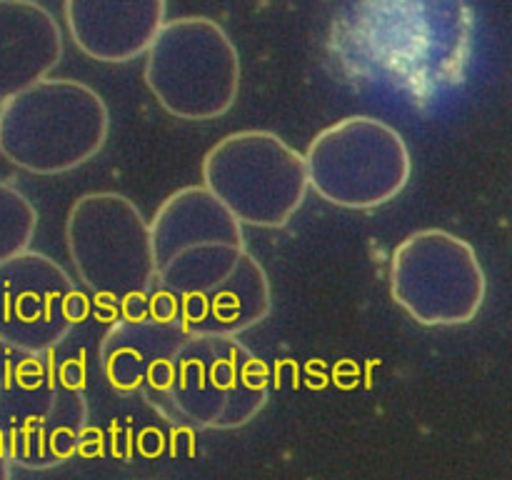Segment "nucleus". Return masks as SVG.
<instances>
[{"label": "nucleus", "instance_id": "obj_1", "mask_svg": "<svg viewBox=\"0 0 512 480\" xmlns=\"http://www.w3.org/2000/svg\"><path fill=\"white\" fill-rule=\"evenodd\" d=\"M88 398L53 353L35 355L0 340V443L13 465L48 470L80 450Z\"/></svg>", "mask_w": 512, "mask_h": 480}, {"label": "nucleus", "instance_id": "obj_2", "mask_svg": "<svg viewBox=\"0 0 512 480\" xmlns=\"http://www.w3.org/2000/svg\"><path fill=\"white\" fill-rule=\"evenodd\" d=\"M103 95L70 78H48L0 105V155L30 175H65L105 148Z\"/></svg>", "mask_w": 512, "mask_h": 480}, {"label": "nucleus", "instance_id": "obj_3", "mask_svg": "<svg viewBox=\"0 0 512 480\" xmlns=\"http://www.w3.org/2000/svg\"><path fill=\"white\" fill-rule=\"evenodd\" d=\"M270 398V373L238 338L190 335L168 368L153 408L175 425L238 430L253 423Z\"/></svg>", "mask_w": 512, "mask_h": 480}, {"label": "nucleus", "instance_id": "obj_4", "mask_svg": "<svg viewBox=\"0 0 512 480\" xmlns=\"http://www.w3.org/2000/svg\"><path fill=\"white\" fill-rule=\"evenodd\" d=\"M143 78L165 113L188 123H208L238 103L243 65L218 20L183 15L163 25L145 55Z\"/></svg>", "mask_w": 512, "mask_h": 480}, {"label": "nucleus", "instance_id": "obj_5", "mask_svg": "<svg viewBox=\"0 0 512 480\" xmlns=\"http://www.w3.org/2000/svg\"><path fill=\"white\" fill-rule=\"evenodd\" d=\"M65 245L78 280L95 298L130 303L158 283L150 220L128 195H80L65 218Z\"/></svg>", "mask_w": 512, "mask_h": 480}, {"label": "nucleus", "instance_id": "obj_6", "mask_svg": "<svg viewBox=\"0 0 512 480\" xmlns=\"http://www.w3.org/2000/svg\"><path fill=\"white\" fill-rule=\"evenodd\" d=\"M303 155L310 190L335 208H383L413 178V155L405 138L373 115L340 118L320 130Z\"/></svg>", "mask_w": 512, "mask_h": 480}, {"label": "nucleus", "instance_id": "obj_7", "mask_svg": "<svg viewBox=\"0 0 512 480\" xmlns=\"http://www.w3.org/2000/svg\"><path fill=\"white\" fill-rule=\"evenodd\" d=\"M203 185L253 228H283L308 198L305 155L270 130H238L220 138L200 165Z\"/></svg>", "mask_w": 512, "mask_h": 480}, {"label": "nucleus", "instance_id": "obj_8", "mask_svg": "<svg viewBox=\"0 0 512 480\" xmlns=\"http://www.w3.org/2000/svg\"><path fill=\"white\" fill-rule=\"evenodd\" d=\"M155 275L170 300L205 293L245 258L243 225L205 185L175 190L150 220Z\"/></svg>", "mask_w": 512, "mask_h": 480}, {"label": "nucleus", "instance_id": "obj_9", "mask_svg": "<svg viewBox=\"0 0 512 480\" xmlns=\"http://www.w3.org/2000/svg\"><path fill=\"white\" fill-rule=\"evenodd\" d=\"M390 295L423 328H458L478 318L488 278L473 245L443 228L415 230L390 258Z\"/></svg>", "mask_w": 512, "mask_h": 480}, {"label": "nucleus", "instance_id": "obj_10", "mask_svg": "<svg viewBox=\"0 0 512 480\" xmlns=\"http://www.w3.org/2000/svg\"><path fill=\"white\" fill-rule=\"evenodd\" d=\"M88 315V300L50 255L28 250L0 265V340L50 355Z\"/></svg>", "mask_w": 512, "mask_h": 480}, {"label": "nucleus", "instance_id": "obj_11", "mask_svg": "<svg viewBox=\"0 0 512 480\" xmlns=\"http://www.w3.org/2000/svg\"><path fill=\"white\" fill-rule=\"evenodd\" d=\"M190 338L170 305L163 310L125 315L115 320L100 340V368L110 388L118 393H138L153 408L163 393L168 368L180 345Z\"/></svg>", "mask_w": 512, "mask_h": 480}, {"label": "nucleus", "instance_id": "obj_12", "mask_svg": "<svg viewBox=\"0 0 512 480\" xmlns=\"http://www.w3.org/2000/svg\"><path fill=\"white\" fill-rule=\"evenodd\" d=\"M65 25L75 48L98 63H130L148 55L163 25L168 5L163 0L143 3H95L68 0Z\"/></svg>", "mask_w": 512, "mask_h": 480}, {"label": "nucleus", "instance_id": "obj_13", "mask_svg": "<svg viewBox=\"0 0 512 480\" xmlns=\"http://www.w3.org/2000/svg\"><path fill=\"white\" fill-rule=\"evenodd\" d=\"M63 50V30L45 5L0 0V105L48 80Z\"/></svg>", "mask_w": 512, "mask_h": 480}, {"label": "nucleus", "instance_id": "obj_14", "mask_svg": "<svg viewBox=\"0 0 512 480\" xmlns=\"http://www.w3.org/2000/svg\"><path fill=\"white\" fill-rule=\"evenodd\" d=\"M173 310L190 335L238 338L263 323L273 310V290L263 263L245 253L230 278L205 293L173 300Z\"/></svg>", "mask_w": 512, "mask_h": 480}, {"label": "nucleus", "instance_id": "obj_15", "mask_svg": "<svg viewBox=\"0 0 512 480\" xmlns=\"http://www.w3.org/2000/svg\"><path fill=\"white\" fill-rule=\"evenodd\" d=\"M38 230L33 200L13 183L0 180V265L28 253Z\"/></svg>", "mask_w": 512, "mask_h": 480}, {"label": "nucleus", "instance_id": "obj_16", "mask_svg": "<svg viewBox=\"0 0 512 480\" xmlns=\"http://www.w3.org/2000/svg\"><path fill=\"white\" fill-rule=\"evenodd\" d=\"M10 478H13V460H10L5 445L0 443V480H10Z\"/></svg>", "mask_w": 512, "mask_h": 480}]
</instances>
